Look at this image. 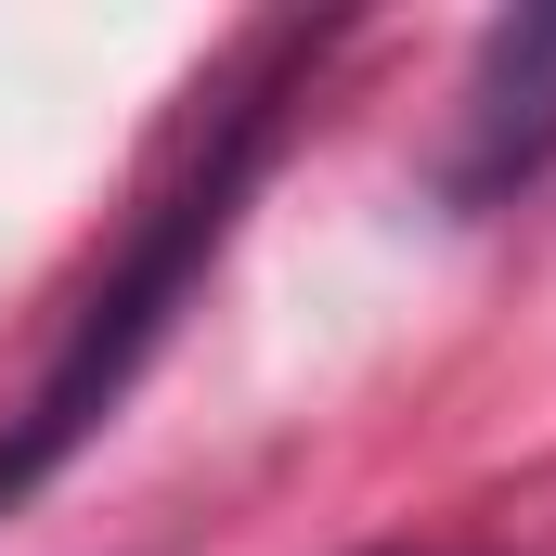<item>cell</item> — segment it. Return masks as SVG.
<instances>
[{"mask_svg":"<svg viewBox=\"0 0 556 556\" xmlns=\"http://www.w3.org/2000/svg\"><path fill=\"white\" fill-rule=\"evenodd\" d=\"M311 65H324V26H260V39L233 52V78L194 91V130H181V155L155 168L130 247L104 260V285H91L78 311H65V337H52L26 415L0 427V505H26V492H39L91 427L130 402V376L155 363V337L181 324L194 273L220 260V233H233V207H247V181H260V155H273L285 104L311 91Z\"/></svg>","mask_w":556,"mask_h":556,"instance_id":"cell-1","label":"cell"},{"mask_svg":"<svg viewBox=\"0 0 556 556\" xmlns=\"http://www.w3.org/2000/svg\"><path fill=\"white\" fill-rule=\"evenodd\" d=\"M556 155V13H505L479 26V65L453 91V155H440V194L453 207H492L518 194Z\"/></svg>","mask_w":556,"mask_h":556,"instance_id":"cell-2","label":"cell"},{"mask_svg":"<svg viewBox=\"0 0 556 556\" xmlns=\"http://www.w3.org/2000/svg\"><path fill=\"white\" fill-rule=\"evenodd\" d=\"M389 556H440V544H389Z\"/></svg>","mask_w":556,"mask_h":556,"instance_id":"cell-3","label":"cell"}]
</instances>
